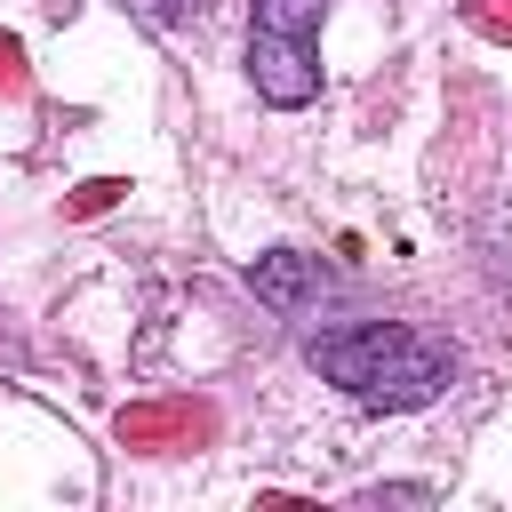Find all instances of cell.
Instances as JSON below:
<instances>
[{
  "label": "cell",
  "mask_w": 512,
  "mask_h": 512,
  "mask_svg": "<svg viewBox=\"0 0 512 512\" xmlns=\"http://www.w3.org/2000/svg\"><path fill=\"white\" fill-rule=\"evenodd\" d=\"M336 392H352L360 408H424L448 392L456 352L408 320H352V328H320L304 352Z\"/></svg>",
  "instance_id": "6da1fadb"
},
{
  "label": "cell",
  "mask_w": 512,
  "mask_h": 512,
  "mask_svg": "<svg viewBox=\"0 0 512 512\" xmlns=\"http://www.w3.org/2000/svg\"><path fill=\"white\" fill-rule=\"evenodd\" d=\"M320 16H328V0H256L248 8V80L264 104L296 112L320 96Z\"/></svg>",
  "instance_id": "7a4b0ae2"
},
{
  "label": "cell",
  "mask_w": 512,
  "mask_h": 512,
  "mask_svg": "<svg viewBox=\"0 0 512 512\" xmlns=\"http://www.w3.org/2000/svg\"><path fill=\"white\" fill-rule=\"evenodd\" d=\"M200 432H208V408H192V400L120 408V440H128V448H168V440H200Z\"/></svg>",
  "instance_id": "3957f363"
},
{
  "label": "cell",
  "mask_w": 512,
  "mask_h": 512,
  "mask_svg": "<svg viewBox=\"0 0 512 512\" xmlns=\"http://www.w3.org/2000/svg\"><path fill=\"white\" fill-rule=\"evenodd\" d=\"M248 288H256L264 304L296 312V304H312V296H320V264H312V256H296V248H280V256H256V264H248Z\"/></svg>",
  "instance_id": "277c9868"
},
{
  "label": "cell",
  "mask_w": 512,
  "mask_h": 512,
  "mask_svg": "<svg viewBox=\"0 0 512 512\" xmlns=\"http://www.w3.org/2000/svg\"><path fill=\"white\" fill-rule=\"evenodd\" d=\"M464 24L496 48H512V0H464Z\"/></svg>",
  "instance_id": "5b68a950"
},
{
  "label": "cell",
  "mask_w": 512,
  "mask_h": 512,
  "mask_svg": "<svg viewBox=\"0 0 512 512\" xmlns=\"http://www.w3.org/2000/svg\"><path fill=\"white\" fill-rule=\"evenodd\" d=\"M136 24H152V32H168V24H184V16H200V0H120Z\"/></svg>",
  "instance_id": "8992f818"
},
{
  "label": "cell",
  "mask_w": 512,
  "mask_h": 512,
  "mask_svg": "<svg viewBox=\"0 0 512 512\" xmlns=\"http://www.w3.org/2000/svg\"><path fill=\"white\" fill-rule=\"evenodd\" d=\"M112 192H120V184H112V176H96V184H80V192H72V208H64V216H96V208H112Z\"/></svg>",
  "instance_id": "52a82bcc"
}]
</instances>
